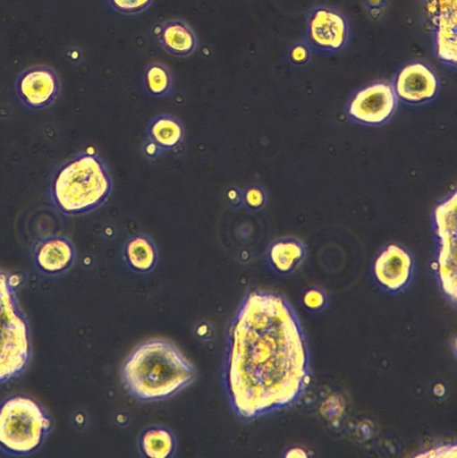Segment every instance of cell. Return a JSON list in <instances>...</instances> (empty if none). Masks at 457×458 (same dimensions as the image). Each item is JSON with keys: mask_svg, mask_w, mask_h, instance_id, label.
Returning a JSON list of instances; mask_svg holds the SVG:
<instances>
[{"mask_svg": "<svg viewBox=\"0 0 457 458\" xmlns=\"http://www.w3.org/2000/svg\"><path fill=\"white\" fill-rule=\"evenodd\" d=\"M114 181L106 160L97 152H79L54 172L48 187L53 207L70 216L89 214L108 201Z\"/></svg>", "mask_w": 457, "mask_h": 458, "instance_id": "3957f363", "label": "cell"}, {"mask_svg": "<svg viewBox=\"0 0 457 458\" xmlns=\"http://www.w3.org/2000/svg\"><path fill=\"white\" fill-rule=\"evenodd\" d=\"M395 103V95L391 86L376 83L355 96L350 105L349 113L362 123H380L392 114Z\"/></svg>", "mask_w": 457, "mask_h": 458, "instance_id": "9c48e42d", "label": "cell"}, {"mask_svg": "<svg viewBox=\"0 0 457 458\" xmlns=\"http://www.w3.org/2000/svg\"><path fill=\"white\" fill-rule=\"evenodd\" d=\"M155 37L163 50L178 57L190 55L198 45L193 30L178 19L167 20L157 26Z\"/></svg>", "mask_w": 457, "mask_h": 458, "instance_id": "4fadbf2b", "label": "cell"}, {"mask_svg": "<svg viewBox=\"0 0 457 458\" xmlns=\"http://www.w3.org/2000/svg\"><path fill=\"white\" fill-rule=\"evenodd\" d=\"M306 50L302 47H297L292 51V57L296 61H302L306 58Z\"/></svg>", "mask_w": 457, "mask_h": 458, "instance_id": "cb8c5ba5", "label": "cell"}, {"mask_svg": "<svg viewBox=\"0 0 457 458\" xmlns=\"http://www.w3.org/2000/svg\"><path fill=\"white\" fill-rule=\"evenodd\" d=\"M76 258V250L63 235H49L38 240L32 248V259L37 269L47 276H57L69 270Z\"/></svg>", "mask_w": 457, "mask_h": 458, "instance_id": "30bf717a", "label": "cell"}, {"mask_svg": "<svg viewBox=\"0 0 457 458\" xmlns=\"http://www.w3.org/2000/svg\"><path fill=\"white\" fill-rule=\"evenodd\" d=\"M270 265L279 272H288L300 260L303 255L301 245L290 240H279L268 250Z\"/></svg>", "mask_w": 457, "mask_h": 458, "instance_id": "d6986e66", "label": "cell"}, {"mask_svg": "<svg viewBox=\"0 0 457 458\" xmlns=\"http://www.w3.org/2000/svg\"><path fill=\"white\" fill-rule=\"evenodd\" d=\"M374 271L377 280L383 287L397 292L404 288L410 278L412 260L405 250L391 244L377 258Z\"/></svg>", "mask_w": 457, "mask_h": 458, "instance_id": "8fae6325", "label": "cell"}, {"mask_svg": "<svg viewBox=\"0 0 457 458\" xmlns=\"http://www.w3.org/2000/svg\"><path fill=\"white\" fill-rule=\"evenodd\" d=\"M196 377L195 366L173 343L163 338L139 344L121 370L125 389L143 403L171 398L190 386Z\"/></svg>", "mask_w": 457, "mask_h": 458, "instance_id": "7a4b0ae2", "label": "cell"}, {"mask_svg": "<svg viewBox=\"0 0 457 458\" xmlns=\"http://www.w3.org/2000/svg\"><path fill=\"white\" fill-rule=\"evenodd\" d=\"M138 445L145 457L168 458L176 451V438L168 428L154 425L140 432Z\"/></svg>", "mask_w": 457, "mask_h": 458, "instance_id": "e0dca14e", "label": "cell"}, {"mask_svg": "<svg viewBox=\"0 0 457 458\" xmlns=\"http://www.w3.org/2000/svg\"><path fill=\"white\" fill-rule=\"evenodd\" d=\"M126 267L137 274L153 271L158 261V250L155 241L148 234L137 233L129 236L122 249Z\"/></svg>", "mask_w": 457, "mask_h": 458, "instance_id": "5bb4252c", "label": "cell"}, {"mask_svg": "<svg viewBox=\"0 0 457 458\" xmlns=\"http://www.w3.org/2000/svg\"><path fill=\"white\" fill-rule=\"evenodd\" d=\"M110 8L123 15H134L148 10L154 0H106Z\"/></svg>", "mask_w": 457, "mask_h": 458, "instance_id": "ffe728a7", "label": "cell"}, {"mask_svg": "<svg viewBox=\"0 0 457 458\" xmlns=\"http://www.w3.org/2000/svg\"><path fill=\"white\" fill-rule=\"evenodd\" d=\"M309 35L313 42L322 47L339 48L345 39V22L334 12L318 10L310 21Z\"/></svg>", "mask_w": 457, "mask_h": 458, "instance_id": "9a60e30c", "label": "cell"}, {"mask_svg": "<svg viewBox=\"0 0 457 458\" xmlns=\"http://www.w3.org/2000/svg\"><path fill=\"white\" fill-rule=\"evenodd\" d=\"M225 199L229 206L237 208L242 206V193L237 187H230L225 191Z\"/></svg>", "mask_w": 457, "mask_h": 458, "instance_id": "7402d4cb", "label": "cell"}, {"mask_svg": "<svg viewBox=\"0 0 457 458\" xmlns=\"http://www.w3.org/2000/svg\"><path fill=\"white\" fill-rule=\"evenodd\" d=\"M16 94L26 106L42 109L57 98L60 82L56 73L47 66H35L22 72L15 84Z\"/></svg>", "mask_w": 457, "mask_h": 458, "instance_id": "ba28073f", "label": "cell"}, {"mask_svg": "<svg viewBox=\"0 0 457 458\" xmlns=\"http://www.w3.org/2000/svg\"><path fill=\"white\" fill-rule=\"evenodd\" d=\"M437 80L434 72L422 64L405 66L396 80V91L404 100L419 102L431 98L436 92Z\"/></svg>", "mask_w": 457, "mask_h": 458, "instance_id": "7c38bea8", "label": "cell"}, {"mask_svg": "<svg viewBox=\"0 0 457 458\" xmlns=\"http://www.w3.org/2000/svg\"><path fill=\"white\" fill-rule=\"evenodd\" d=\"M304 300H305L307 306H309L311 309H317L324 302L323 295L317 291L309 292L306 294Z\"/></svg>", "mask_w": 457, "mask_h": 458, "instance_id": "603a6c76", "label": "cell"}, {"mask_svg": "<svg viewBox=\"0 0 457 458\" xmlns=\"http://www.w3.org/2000/svg\"><path fill=\"white\" fill-rule=\"evenodd\" d=\"M436 233L440 238L437 270L443 291L456 301V194L436 209Z\"/></svg>", "mask_w": 457, "mask_h": 458, "instance_id": "8992f818", "label": "cell"}, {"mask_svg": "<svg viewBox=\"0 0 457 458\" xmlns=\"http://www.w3.org/2000/svg\"><path fill=\"white\" fill-rule=\"evenodd\" d=\"M242 193V205L250 209H258L265 203V193L263 190L257 185L246 187Z\"/></svg>", "mask_w": 457, "mask_h": 458, "instance_id": "44dd1931", "label": "cell"}, {"mask_svg": "<svg viewBox=\"0 0 457 458\" xmlns=\"http://www.w3.org/2000/svg\"><path fill=\"white\" fill-rule=\"evenodd\" d=\"M457 0H437V53L441 59L456 62Z\"/></svg>", "mask_w": 457, "mask_h": 458, "instance_id": "2e32d148", "label": "cell"}, {"mask_svg": "<svg viewBox=\"0 0 457 458\" xmlns=\"http://www.w3.org/2000/svg\"><path fill=\"white\" fill-rule=\"evenodd\" d=\"M51 420L33 399L13 395L0 403V449L13 455H27L43 444Z\"/></svg>", "mask_w": 457, "mask_h": 458, "instance_id": "277c9868", "label": "cell"}, {"mask_svg": "<svg viewBox=\"0 0 457 458\" xmlns=\"http://www.w3.org/2000/svg\"><path fill=\"white\" fill-rule=\"evenodd\" d=\"M30 356L27 319L11 277L0 270V384L18 377Z\"/></svg>", "mask_w": 457, "mask_h": 458, "instance_id": "5b68a950", "label": "cell"}, {"mask_svg": "<svg viewBox=\"0 0 457 458\" xmlns=\"http://www.w3.org/2000/svg\"><path fill=\"white\" fill-rule=\"evenodd\" d=\"M309 372L305 335L289 302L270 292L248 293L225 338L222 380L233 413L250 421L292 406Z\"/></svg>", "mask_w": 457, "mask_h": 458, "instance_id": "6da1fadb", "label": "cell"}, {"mask_svg": "<svg viewBox=\"0 0 457 458\" xmlns=\"http://www.w3.org/2000/svg\"><path fill=\"white\" fill-rule=\"evenodd\" d=\"M141 81L144 91L157 99L171 96L175 84L170 68L158 61L150 62L144 67Z\"/></svg>", "mask_w": 457, "mask_h": 458, "instance_id": "ac0fdd59", "label": "cell"}, {"mask_svg": "<svg viewBox=\"0 0 457 458\" xmlns=\"http://www.w3.org/2000/svg\"><path fill=\"white\" fill-rule=\"evenodd\" d=\"M184 144L185 129L175 115L163 113L148 121L142 146L148 158L157 159L164 155L179 153Z\"/></svg>", "mask_w": 457, "mask_h": 458, "instance_id": "52a82bcc", "label": "cell"}]
</instances>
